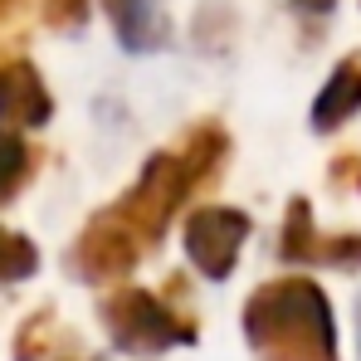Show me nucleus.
Segmentation results:
<instances>
[{"label":"nucleus","instance_id":"1","mask_svg":"<svg viewBox=\"0 0 361 361\" xmlns=\"http://www.w3.org/2000/svg\"><path fill=\"white\" fill-rule=\"evenodd\" d=\"M249 342L264 361H337V332L322 288L288 279L264 288L244 312Z\"/></svg>","mask_w":361,"mask_h":361},{"label":"nucleus","instance_id":"2","mask_svg":"<svg viewBox=\"0 0 361 361\" xmlns=\"http://www.w3.org/2000/svg\"><path fill=\"white\" fill-rule=\"evenodd\" d=\"M108 327H113L118 347L142 352V357L166 352L171 342H190V327L171 322L161 312V302H152L147 293H122L118 302H108Z\"/></svg>","mask_w":361,"mask_h":361},{"label":"nucleus","instance_id":"3","mask_svg":"<svg viewBox=\"0 0 361 361\" xmlns=\"http://www.w3.org/2000/svg\"><path fill=\"white\" fill-rule=\"evenodd\" d=\"M240 235H244V220H195V230H190V254H195V264L220 279V274L230 269V254H235Z\"/></svg>","mask_w":361,"mask_h":361},{"label":"nucleus","instance_id":"4","mask_svg":"<svg viewBox=\"0 0 361 361\" xmlns=\"http://www.w3.org/2000/svg\"><path fill=\"white\" fill-rule=\"evenodd\" d=\"M357 103H361V68H357V63H347V68L332 78L327 98L317 103V122H322V127H332V118H347Z\"/></svg>","mask_w":361,"mask_h":361},{"label":"nucleus","instance_id":"5","mask_svg":"<svg viewBox=\"0 0 361 361\" xmlns=\"http://www.w3.org/2000/svg\"><path fill=\"white\" fill-rule=\"evenodd\" d=\"M357 342H361V307H357Z\"/></svg>","mask_w":361,"mask_h":361}]
</instances>
